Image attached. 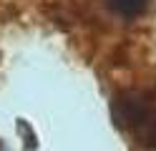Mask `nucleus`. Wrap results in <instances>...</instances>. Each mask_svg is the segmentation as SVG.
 Segmentation results:
<instances>
[{
	"mask_svg": "<svg viewBox=\"0 0 156 151\" xmlns=\"http://www.w3.org/2000/svg\"><path fill=\"white\" fill-rule=\"evenodd\" d=\"M149 0H111V5L123 15H139Z\"/></svg>",
	"mask_w": 156,
	"mask_h": 151,
	"instance_id": "f257e3e1",
	"label": "nucleus"
}]
</instances>
